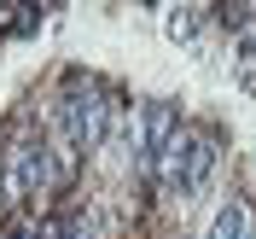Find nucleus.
<instances>
[{
	"instance_id": "1",
	"label": "nucleus",
	"mask_w": 256,
	"mask_h": 239,
	"mask_svg": "<svg viewBox=\"0 0 256 239\" xmlns=\"http://www.w3.org/2000/svg\"><path fill=\"white\" fill-rule=\"evenodd\" d=\"M210 169H216V134L210 128H180L175 146L158 158V187L169 192V198H192V192L210 181Z\"/></svg>"
},
{
	"instance_id": "2",
	"label": "nucleus",
	"mask_w": 256,
	"mask_h": 239,
	"mask_svg": "<svg viewBox=\"0 0 256 239\" xmlns=\"http://www.w3.org/2000/svg\"><path fill=\"white\" fill-rule=\"evenodd\" d=\"M210 239H250V204L244 198H227L210 222Z\"/></svg>"
},
{
	"instance_id": "3",
	"label": "nucleus",
	"mask_w": 256,
	"mask_h": 239,
	"mask_svg": "<svg viewBox=\"0 0 256 239\" xmlns=\"http://www.w3.org/2000/svg\"><path fill=\"white\" fill-rule=\"evenodd\" d=\"M233 64H239L244 88H256V30H244V35H239V47H233Z\"/></svg>"
},
{
	"instance_id": "4",
	"label": "nucleus",
	"mask_w": 256,
	"mask_h": 239,
	"mask_svg": "<svg viewBox=\"0 0 256 239\" xmlns=\"http://www.w3.org/2000/svg\"><path fill=\"white\" fill-rule=\"evenodd\" d=\"M169 41H180V47H186V41H198V12L175 6V12H169Z\"/></svg>"
}]
</instances>
